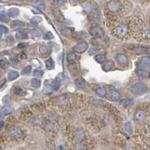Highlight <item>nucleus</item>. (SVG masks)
I'll return each mask as SVG.
<instances>
[{
	"instance_id": "11",
	"label": "nucleus",
	"mask_w": 150,
	"mask_h": 150,
	"mask_svg": "<svg viewBox=\"0 0 150 150\" xmlns=\"http://www.w3.org/2000/svg\"><path fill=\"white\" fill-rule=\"evenodd\" d=\"M113 65H114V63L112 61L107 62L102 65V69L104 71H108L111 70V68L113 67Z\"/></svg>"
},
{
	"instance_id": "32",
	"label": "nucleus",
	"mask_w": 150,
	"mask_h": 150,
	"mask_svg": "<svg viewBox=\"0 0 150 150\" xmlns=\"http://www.w3.org/2000/svg\"><path fill=\"white\" fill-rule=\"evenodd\" d=\"M121 103H122V104H124V105L127 106V107H128V106L132 105L133 101H132V100H130V99H123V100L121 101Z\"/></svg>"
},
{
	"instance_id": "2",
	"label": "nucleus",
	"mask_w": 150,
	"mask_h": 150,
	"mask_svg": "<svg viewBox=\"0 0 150 150\" xmlns=\"http://www.w3.org/2000/svg\"><path fill=\"white\" fill-rule=\"evenodd\" d=\"M107 8L111 12H117L121 9L122 3L118 1H111L107 3Z\"/></svg>"
},
{
	"instance_id": "14",
	"label": "nucleus",
	"mask_w": 150,
	"mask_h": 150,
	"mask_svg": "<svg viewBox=\"0 0 150 150\" xmlns=\"http://www.w3.org/2000/svg\"><path fill=\"white\" fill-rule=\"evenodd\" d=\"M45 65H46V67H47V69L49 70H51L54 68V65H55V63H54V61L53 60V59L51 58H49L47 60L45 61Z\"/></svg>"
},
{
	"instance_id": "8",
	"label": "nucleus",
	"mask_w": 150,
	"mask_h": 150,
	"mask_svg": "<svg viewBox=\"0 0 150 150\" xmlns=\"http://www.w3.org/2000/svg\"><path fill=\"white\" fill-rule=\"evenodd\" d=\"M108 98L111 101H118L120 98V94L116 90H110L108 93Z\"/></svg>"
},
{
	"instance_id": "7",
	"label": "nucleus",
	"mask_w": 150,
	"mask_h": 150,
	"mask_svg": "<svg viewBox=\"0 0 150 150\" xmlns=\"http://www.w3.org/2000/svg\"><path fill=\"white\" fill-rule=\"evenodd\" d=\"M11 134L12 137H14V139H20L24 135V132L21 129H20L18 128H14L11 132Z\"/></svg>"
},
{
	"instance_id": "35",
	"label": "nucleus",
	"mask_w": 150,
	"mask_h": 150,
	"mask_svg": "<svg viewBox=\"0 0 150 150\" xmlns=\"http://www.w3.org/2000/svg\"><path fill=\"white\" fill-rule=\"evenodd\" d=\"M83 10L86 12H90L92 10V5L90 3H86L83 6Z\"/></svg>"
},
{
	"instance_id": "42",
	"label": "nucleus",
	"mask_w": 150,
	"mask_h": 150,
	"mask_svg": "<svg viewBox=\"0 0 150 150\" xmlns=\"http://www.w3.org/2000/svg\"><path fill=\"white\" fill-rule=\"evenodd\" d=\"M3 126H4V122L1 121V122H0V131H1V129L3 128Z\"/></svg>"
},
{
	"instance_id": "9",
	"label": "nucleus",
	"mask_w": 150,
	"mask_h": 150,
	"mask_svg": "<svg viewBox=\"0 0 150 150\" xmlns=\"http://www.w3.org/2000/svg\"><path fill=\"white\" fill-rule=\"evenodd\" d=\"M116 61L120 64V65H125L127 62H128V58L124 54H121V53H119L116 56Z\"/></svg>"
},
{
	"instance_id": "31",
	"label": "nucleus",
	"mask_w": 150,
	"mask_h": 150,
	"mask_svg": "<svg viewBox=\"0 0 150 150\" xmlns=\"http://www.w3.org/2000/svg\"><path fill=\"white\" fill-rule=\"evenodd\" d=\"M36 5H37V8H40L41 10H45V8H46L45 3L43 1H38V2H36Z\"/></svg>"
},
{
	"instance_id": "26",
	"label": "nucleus",
	"mask_w": 150,
	"mask_h": 150,
	"mask_svg": "<svg viewBox=\"0 0 150 150\" xmlns=\"http://www.w3.org/2000/svg\"><path fill=\"white\" fill-rule=\"evenodd\" d=\"M125 131L128 135H131L132 134V126L131 122H128L125 125Z\"/></svg>"
},
{
	"instance_id": "24",
	"label": "nucleus",
	"mask_w": 150,
	"mask_h": 150,
	"mask_svg": "<svg viewBox=\"0 0 150 150\" xmlns=\"http://www.w3.org/2000/svg\"><path fill=\"white\" fill-rule=\"evenodd\" d=\"M31 85L35 88H39L41 86V81L38 79H35V78L32 79L31 81Z\"/></svg>"
},
{
	"instance_id": "34",
	"label": "nucleus",
	"mask_w": 150,
	"mask_h": 150,
	"mask_svg": "<svg viewBox=\"0 0 150 150\" xmlns=\"http://www.w3.org/2000/svg\"><path fill=\"white\" fill-rule=\"evenodd\" d=\"M53 38V35L50 32H47L44 35V40H51Z\"/></svg>"
},
{
	"instance_id": "41",
	"label": "nucleus",
	"mask_w": 150,
	"mask_h": 150,
	"mask_svg": "<svg viewBox=\"0 0 150 150\" xmlns=\"http://www.w3.org/2000/svg\"><path fill=\"white\" fill-rule=\"evenodd\" d=\"M17 48H20V49H22V48H24V44L23 43H20L19 44H17Z\"/></svg>"
},
{
	"instance_id": "3",
	"label": "nucleus",
	"mask_w": 150,
	"mask_h": 150,
	"mask_svg": "<svg viewBox=\"0 0 150 150\" xmlns=\"http://www.w3.org/2000/svg\"><path fill=\"white\" fill-rule=\"evenodd\" d=\"M89 47V44L86 42H80L78 44H77L74 47V50L77 53H83L87 50Z\"/></svg>"
},
{
	"instance_id": "6",
	"label": "nucleus",
	"mask_w": 150,
	"mask_h": 150,
	"mask_svg": "<svg viewBox=\"0 0 150 150\" xmlns=\"http://www.w3.org/2000/svg\"><path fill=\"white\" fill-rule=\"evenodd\" d=\"M133 92L137 94H143L145 92L147 89V87L144 83H136L133 86Z\"/></svg>"
},
{
	"instance_id": "18",
	"label": "nucleus",
	"mask_w": 150,
	"mask_h": 150,
	"mask_svg": "<svg viewBox=\"0 0 150 150\" xmlns=\"http://www.w3.org/2000/svg\"><path fill=\"white\" fill-rule=\"evenodd\" d=\"M27 37H28L27 33L23 32V31H19L16 33V38L18 39H25V38H27Z\"/></svg>"
},
{
	"instance_id": "43",
	"label": "nucleus",
	"mask_w": 150,
	"mask_h": 150,
	"mask_svg": "<svg viewBox=\"0 0 150 150\" xmlns=\"http://www.w3.org/2000/svg\"><path fill=\"white\" fill-rule=\"evenodd\" d=\"M32 11H35L34 13H35V14H36V13H37V14H39V13H41V12H40V11H39L38 10L35 9V8H32Z\"/></svg>"
},
{
	"instance_id": "28",
	"label": "nucleus",
	"mask_w": 150,
	"mask_h": 150,
	"mask_svg": "<svg viewBox=\"0 0 150 150\" xmlns=\"http://www.w3.org/2000/svg\"><path fill=\"white\" fill-rule=\"evenodd\" d=\"M140 60H141V62H142L143 64H144L145 65H146L147 66H149L150 58H149V56L143 57V58L141 59Z\"/></svg>"
},
{
	"instance_id": "27",
	"label": "nucleus",
	"mask_w": 150,
	"mask_h": 150,
	"mask_svg": "<svg viewBox=\"0 0 150 150\" xmlns=\"http://www.w3.org/2000/svg\"><path fill=\"white\" fill-rule=\"evenodd\" d=\"M77 59V56L74 53L71 52L69 53L68 55V62H74Z\"/></svg>"
},
{
	"instance_id": "21",
	"label": "nucleus",
	"mask_w": 150,
	"mask_h": 150,
	"mask_svg": "<svg viewBox=\"0 0 150 150\" xmlns=\"http://www.w3.org/2000/svg\"><path fill=\"white\" fill-rule=\"evenodd\" d=\"M95 59L99 63H102V62H105V60H106V56L104 54H99V55H97L95 57Z\"/></svg>"
},
{
	"instance_id": "36",
	"label": "nucleus",
	"mask_w": 150,
	"mask_h": 150,
	"mask_svg": "<svg viewBox=\"0 0 150 150\" xmlns=\"http://www.w3.org/2000/svg\"><path fill=\"white\" fill-rule=\"evenodd\" d=\"M0 31L2 33H8V29L3 25H0Z\"/></svg>"
},
{
	"instance_id": "16",
	"label": "nucleus",
	"mask_w": 150,
	"mask_h": 150,
	"mask_svg": "<svg viewBox=\"0 0 150 150\" xmlns=\"http://www.w3.org/2000/svg\"><path fill=\"white\" fill-rule=\"evenodd\" d=\"M19 77V73L17 71H11L9 74H8V78L9 80H14L15 79H17Z\"/></svg>"
},
{
	"instance_id": "38",
	"label": "nucleus",
	"mask_w": 150,
	"mask_h": 150,
	"mask_svg": "<svg viewBox=\"0 0 150 150\" xmlns=\"http://www.w3.org/2000/svg\"><path fill=\"white\" fill-rule=\"evenodd\" d=\"M14 92H15V94H17V95H21V94L24 92V90L21 89V88H20V87H16L14 89Z\"/></svg>"
},
{
	"instance_id": "30",
	"label": "nucleus",
	"mask_w": 150,
	"mask_h": 150,
	"mask_svg": "<svg viewBox=\"0 0 150 150\" xmlns=\"http://www.w3.org/2000/svg\"><path fill=\"white\" fill-rule=\"evenodd\" d=\"M43 74H44V71L41 70H35L34 74H33L34 77H35L37 78H41L43 76Z\"/></svg>"
},
{
	"instance_id": "40",
	"label": "nucleus",
	"mask_w": 150,
	"mask_h": 150,
	"mask_svg": "<svg viewBox=\"0 0 150 150\" xmlns=\"http://www.w3.org/2000/svg\"><path fill=\"white\" fill-rule=\"evenodd\" d=\"M11 63H12V65H19V59H17V58H12L11 59Z\"/></svg>"
},
{
	"instance_id": "33",
	"label": "nucleus",
	"mask_w": 150,
	"mask_h": 150,
	"mask_svg": "<svg viewBox=\"0 0 150 150\" xmlns=\"http://www.w3.org/2000/svg\"><path fill=\"white\" fill-rule=\"evenodd\" d=\"M31 71H32V66H26L22 70V74H28L31 72Z\"/></svg>"
},
{
	"instance_id": "5",
	"label": "nucleus",
	"mask_w": 150,
	"mask_h": 150,
	"mask_svg": "<svg viewBox=\"0 0 150 150\" xmlns=\"http://www.w3.org/2000/svg\"><path fill=\"white\" fill-rule=\"evenodd\" d=\"M146 118V112L143 110H139L135 112L134 115V120L137 123H141L144 122Z\"/></svg>"
},
{
	"instance_id": "20",
	"label": "nucleus",
	"mask_w": 150,
	"mask_h": 150,
	"mask_svg": "<svg viewBox=\"0 0 150 150\" xmlns=\"http://www.w3.org/2000/svg\"><path fill=\"white\" fill-rule=\"evenodd\" d=\"M50 50V47L47 46V45H43V46H41L40 47V49H39V51L41 54H45V53H49V51Z\"/></svg>"
},
{
	"instance_id": "12",
	"label": "nucleus",
	"mask_w": 150,
	"mask_h": 150,
	"mask_svg": "<svg viewBox=\"0 0 150 150\" xmlns=\"http://www.w3.org/2000/svg\"><path fill=\"white\" fill-rule=\"evenodd\" d=\"M20 14V11H19V10L17 8H11L9 9L8 11V16L11 17H17Z\"/></svg>"
},
{
	"instance_id": "37",
	"label": "nucleus",
	"mask_w": 150,
	"mask_h": 150,
	"mask_svg": "<svg viewBox=\"0 0 150 150\" xmlns=\"http://www.w3.org/2000/svg\"><path fill=\"white\" fill-rule=\"evenodd\" d=\"M42 20V19L41 17H34L32 19V22H34L35 24H38L39 22H41Z\"/></svg>"
},
{
	"instance_id": "25",
	"label": "nucleus",
	"mask_w": 150,
	"mask_h": 150,
	"mask_svg": "<svg viewBox=\"0 0 150 150\" xmlns=\"http://www.w3.org/2000/svg\"><path fill=\"white\" fill-rule=\"evenodd\" d=\"M53 92V88L52 87V86H50V85L46 86L44 89V92L46 95H50Z\"/></svg>"
},
{
	"instance_id": "15",
	"label": "nucleus",
	"mask_w": 150,
	"mask_h": 150,
	"mask_svg": "<svg viewBox=\"0 0 150 150\" xmlns=\"http://www.w3.org/2000/svg\"><path fill=\"white\" fill-rule=\"evenodd\" d=\"M75 84L76 86L78 87V88H80V89H83L86 86V83L83 80L80 79V78H78L77 80H75Z\"/></svg>"
},
{
	"instance_id": "19",
	"label": "nucleus",
	"mask_w": 150,
	"mask_h": 150,
	"mask_svg": "<svg viewBox=\"0 0 150 150\" xmlns=\"http://www.w3.org/2000/svg\"><path fill=\"white\" fill-rule=\"evenodd\" d=\"M23 26H24V24L20 20H14L11 24V28H19V27H21Z\"/></svg>"
},
{
	"instance_id": "44",
	"label": "nucleus",
	"mask_w": 150,
	"mask_h": 150,
	"mask_svg": "<svg viewBox=\"0 0 150 150\" xmlns=\"http://www.w3.org/2000/svg\"><path fill=\"white\" fill-rule=\"evenodd\" d=\"M2 33L1 32V31H0V38H2Z\"/></svg>"
},
{
	"instance_id": "23",
	"label": "nucleus",
	"mask_w": 150,
	"mask_h": 150,
	"mask_svg": "<svg viewBox=\"0 0 150 150\" xmlns=\"http://www.w3.org/2000/svg\"><path fill=\"white\" fill-rule=\"evenodd\" d=\"M149 53V50L143 48V47H140V48L138 47V48H136V50H135V53L137 54V55L143 54V53Z\"/></svg>"
},
{
	"instance_id": "10",
	"label": "nucleus",
	"mask_w": 150,
	"mask_h": 150,
	"mask_svg": "<svg viewBox=\"0 0 150 150\" xmlns=\"http://www.w3.org/2000/svg\"><path fill=\"white\" fill-rule=\"evenodd\" d=\"M137 75L140 77L142 78H148L149 76V71L144 70V69H139L136 71Z\"/></svg>"
},
{
	"instance_id": "17",
	"label": "nucleus",
	"mask_w": 150,
	"mask_h": 150,
	"mask_svg": "<svg viewBox=\"0 0 150 150\" xmlns=\"http://www.w3.org/2000/svg\"><path fill=\"white\" fill-rule=\"evenodd\" d=\"M13 112V108L10 106H7V107H4L2 110V113L3 115H9L11 112Z\"/></svg>"
},
{
	"instance_id": "29",
	"label": "nucleus",
	"mask_w": 150,
	"mask_h": 150,
	"mask_svg": "<svg viewBox=\"0 0 150 150\" xmlns=\"http://www.w3.org/2000/svg\"><path fill=\"white\" fill-rule=\"evenodd\" d=\"M52 87L53 88V90H57V89H59V87H60V81L56 79L53 83Z\"/></svg>"
},
{
	"instance_id": "13",
	"label": "nucleus",
	"mask_w": 150,
	"mask_h": 150,
	"mask_svg": "<svg viewBox=\"0 0 150 150\" xmlns=\"http://www.w3.org/2000/svg\"><path fill=\"white\" fill-rule=\"evenodd\" d=\"M95 92L101 97H105L107 95V90L104 87H99L96 89Z\"/></svg>"
},
{
	"instance_id": "22",
	"label": "nucleus",
	"mask_w": 150,
	"mask_h": 150,
	"mask_svg": "<svg viewBox=\"0 0 150 150\" xmlns=\"http://www.w3.org/2000/svg\"><path fill=\"white\" fill-rule=\"evenodd\" d=\"M0 20L2 22H8L9 21V16L6 13L1 12L0 13Z\"/></svg>"
},
{
	"instance_id": "39",
	"label": "nucleus",
	"mask_w": 150,
	"mask_h": 150,
	"mask_svg": "<svg viewBox=\"0 0 150 150\" xmlns=\"http://www.w3.org/2000/svg\"><path fill=\"white\" fill-rule=\"evenodd\" d=\"M7 65V62L5 59H0V66L2 68H5Z\"/></svg>"
},
{
	"instance_id": "1",
	"label": "nucleus",
	"mask_w": 150,
	"mask_h": 150,
	"mask_svg": "<svg viewBox=\"0 0 150 150\" xmlns=\"http://www.w3.org/2000/svg\"><path fill=\"white\" fill-rule=\"evenodd\" d=\"M112 32L115 36L119 38H125L128 32V27L125 24H118L117 26H116L113 29Z\"/></svg>"
},
{
	"instance_id": "4",
	"label": "nucleus",
	"mask_w": 150,
	"mask_h": 150,
	"mask_svg": "<svg viewBox=\"0 0 150 150\" xmlns=\"http://www.w3.org/2000/svg\"><path fill=\"white\" fill-rule=\"evenodd\" d=\"M89 33L95 38H101L104 35V31L99 26H93L89 29Z\"/></svg>"
}]
</instances>
